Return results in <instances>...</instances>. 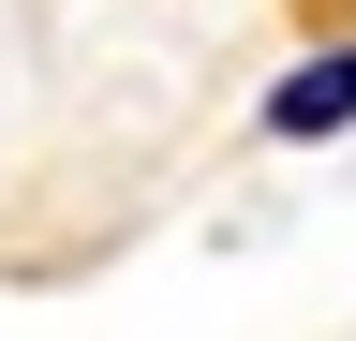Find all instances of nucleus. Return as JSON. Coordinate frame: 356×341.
<instances>
[{
    "instance_id": "f257e3e1",
    "label": "nucleus",
    "mask_w": 356,
    "mask_h": 341,
    "mask_svg": "<svg viewBox=\"0 0 356 341\" xmlns=\"http://www.w3.org/2000/svg\"><path fill=\"white\" fill-rule=\"evenodd\" d=\"M252 134H267V149H327V134H356V30H312V60L267 74Z\"/></svg>"
},
{
    "instance_id": "f03ea898",
    "label": "nucleus",
    "mask_w": 356,
    "mask_h": 341,
    "mask_svg": "<svg viewBox=\"0 0 356 341\" xmlns=\"http://www.w3.org/2000/svg\"><path fill=\"white\" fill-rule=\"evenodd\" d=\"M297 15H312V30H356V0H297Z\"/></svg>"
}]
</instances>
